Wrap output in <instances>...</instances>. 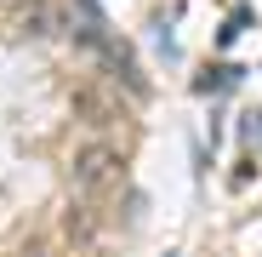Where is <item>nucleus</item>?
I'll list each match as a JSON object with an SVG mask.
<instances>
[{"mask_svg":"<svg viewBox=\"0 0 262 257\" xmlns=\"http://www.w3.org/2000/svg\"><path fill=\"white\" fill-rule=\"evenodd\" d=\"M120 149H103V143H92V149H80L74 154V171H69V183L85 194V189H103V183H114L120 177Z\"/></svg>","mask_w":262,"mask_h":257,"instance_id":"f257e3e1","label":"nucleus"},{"mask_svg":"<svg viewBox=\"0 0 262 257\" xmlns=\"http://www.w3.org/2000/svg\"><path fill=\"white\" fill-rule=\"evenodd\" d=\"M239 80H245V69H239V63H211V69L194 80V92H200V97H223L228 86H239Z\"/></svg>","mask_w":262,"mask_h":257,"instance_id":"f03ea898","label":"nucleus"},{"mask_svg":"<svg viewBox=\"0 0 262 257\" xmlns=\"http://www.w3.org/2000/svg\"><path fill=\"white\" fill-rule=\"evenodd\" d=\"M251 29V6H234V17L223 23V29H216V46H234V40Z\"/></svg>","mask_w":262,"mask_h":257,"instance_id":"7ed1b4c3","label":"nucleus"},{"mask_svg":"<svg viewBox=\"0 0 262 257\" xmlns=\"http://www.w3.org/2000/svg\"><path fill=\"white\" fill-rule=\"evenodd\" d=\"M239 137H245V143H262V109L239 114Z\"/></svg>","mask_w":262,"mask_h":257,"instance_id":"20e7f679","label":"nucleus"},{"mask_svg":"<svg viewBox=\"0 0 262 257\" xmlns=\"http://www.w3.org/2000/svg\"><path fill=\"white\" fill-rule=\"evenodd\" d=\"M165 257H171V251H165Z\"/></svg>","mask_w":262,"mask_h":257,"instance_id":"39448f33","label":"nucleus"}]
</instances>
